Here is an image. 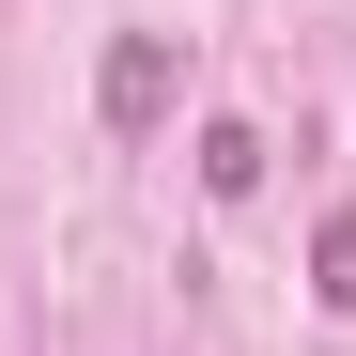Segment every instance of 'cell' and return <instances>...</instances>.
<instances>
[{"mask_svg": "<svg viewBox=\"0 0 356 356\" xmlns=\"http://www.w3.org/2000/svg\"><path fill=\"white\" fill-rule=\"evenodd\" d=\"M310 294H325V310H341V325H356V202H341V217H325V232H310Z\"/></svg>", "mask_w": 356, "mask_h": 356, "instance_id": "cell-3", "label": "cell"}, {"mask_svg": "<svg viewBox=\"0 0 356 356\" xmlns=\"http://www.w3.org/2000/svg\"><path fill=\"white\" fill-rule=\"evenodd\" d=\"M170 93H186V47H170V31H108V63H93L108 140H155V124H170Z\"/></svg>", "mask_w": 356, "mask_h": 356, "instance_id": "cell-1", "label": "cell"}, {"mask_svg": "<svg viewBox=\"0 0 356 356\" xmlns=\"http://www.w3.org/2000/svg\"><path fill=\"white\" fill-rule=\"evenodd\" d=\"M202 186L248 202V186H264V124H232V108H217V124H202Z\"/></svg>", "mask_w": 356, "mask_h": 356, "instance_id": "cell-2", "label": "cell"}]
</instances>
